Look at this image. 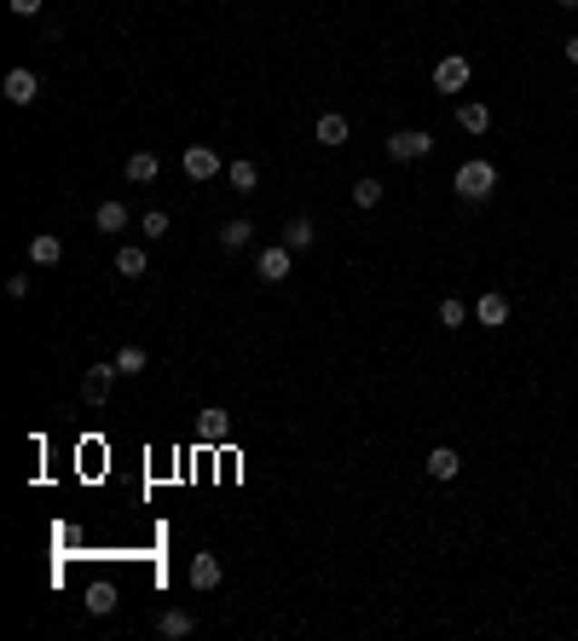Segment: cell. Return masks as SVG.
<instances>
[{
  "label": "cell",
  "instance_id": "obj_28",
  "mask_svg": "<svg viewBox=\"0 0 578 641\" xmlns=\"http://www.w3.org/2000/svg\"><path fill=\"white\" fill-rule=\"evenodd\" d=\"M6 295H12V301H24V295H29V272H12L6 277Z\"/></svg>",
  "mask_w": 578,
  "mask_h": 641
},
{
  "label": "cell",
  "instance_id": "obj_30",
  "mask_svg": "<svg viewBox=\"0 0 578 641\" xmlns=\"http://www.w3.org/2000/svg\"><path fill=\"white\" fill-rule=\"evenodd\" d=\"M555 6H578V0H555Z\"/></svg>",
  "mask_w": 578,
  "mask_h": 641
},
{
  "label": "cell",
  "instance_id": "obj_20",
  "mask_svg": "<svg viewBox=\"0 0 578 641\" xmlns=\"http://www.w3.org/2000/svg\"><path fill=\"white\" fill-rule=\"evenodd\" d=\"M93 226L111 231V238H116V231H128V202H99V209H93Z\"/></svg>",
  "mask_w": 578,
  "mask_h": 641
},
{
  "label": "cell",
  "instance_id": "obj_5",
  "mask_svg": "<svg viewBox=\"0 0 578 641\" xmlns=\"http://www.w3.org/2000/svg\"><path fill=\"white\" fill-rule=\"evenodd\" d=\"M468 75H475V64H468L463 53H446L440 64H434V92H463Z\"/></svg>",
  "mask_w": 578,
  "mask_h": 641
},
{
  "label": "cell",
  "instance_id": "obj_18",
  "mask_svg": "<svg viewBox=\"0 0 578 641\" xmlns=\"http://www.w3.org/2000/svg\"><path fill=\"white\" fill-rule=\"evenodd\" d=\"M116 272H122V277H145V272H151V255H145L139 243H122V248H116Z\"/></svg>",
  "mask_w": 578,
  "mask_h": 641
},
{
  "label": "cell",
  "instance_id": "obj_22",
  "mask_svg": "<svg viewBox=\"0 0 578 641\" xmlns=\"http://www.w3.org/2000/svg\"><path fill=\"white\" fill-rule=\"evenodd\" d=\"M457 128H463V133H486V128H492V111L468 99V104H457Z\"/></svg>",
  "mask_w": 578,
  "mask_h": 641
},
{
  "label": "cell",
  "instance_id": "obj_17",
  "mask_svg": "<svg viewBox=\"0 0 578 641\" xmlns=\"http://www.w3.org/2000/svg\"><path fill=\"white\" fill-rule=\"evenodd\" d=\"M122 174H128V185H151L156 174H162V162H156L151 151H133L128 162H122Z\"/></svg>",
  "mask_w": 578,
  "mask_h": 641
},
{
  "label": "cell",
  "instance_id": "obj_9",
  "mask_svg": "<svg viewBox=\"0 0 578 641\" xmlns=\"http://www.w3.org/2000/svg\"><path fill=\"white\" fill-rule=\"evenodd\" d=\"M348 133L353 128H348V116H341V111H324L318 121H312V139H318L324 151H341V145H348Z\"/></svg>",
  "mask_w": 578,
  "mask_h": 641
},
{
  "label": "cell",
  "instance_id": "obj_13",
  "mask_svg": "<svg viewBox=\"0 0 578 641\" xmlns=\"http://www.w3.org/2000/svg\"><path fill=\"white\" fill-rule=\"evenodd\" d=\"M475 318L486 324V330H504V324H509V301H504L497 289H486V295L475 301Z\"/></svg>",
  "mask_w": 578,
  "mask_h": 641
},
{
  "label": "cell",
  "instance_id": "obj_23",
  "mask_svg": "<svg viewBox=\"0 0 578 641\" xmlns=\"http://www.w3.org/2000/svg\"><path fill=\"white\" fill-rule=\"evenodd\" d=\"M116 370H122V376H145V370H151V353H145V347H133V341H128V347L116 353Z\"/></svg>",
  "mask_w": 578,
  "mask_h": 641
},
{
  "label": "cell",
  "instance_id": "obj_14",
  "mask_svg": "<svg viewBox=\"0 0 578 641\" xmlns=\"http://www.w3.org/2000/svg\"><path fill=\"white\" fill-rule=\"evenodd\" d=\"M58 260H64V238L35 231V238H29V266H58Z\"/></svg>",
  "mask_w": 578,
  "mask_h": 641
},
{
  "label": "cell",
  "instance_id": "obj_1",
  "mask_svg": "<svg viewBox=\"0 0 578 641\" xmlns=\"http://www.w3.org/2000/svg\"><path fill=\"white\" fill-rule=\"evenodd\" d=\"M451 191H457L468 209H480V202L497 191V162H486V156H468L457 174H451Z\"/></svg>",
  "mask_w": 578,
  "mask_h": 641
},
{
  "label": "cell",
  "instance_id": "obj_19",
  "mask_svg": "<svg viewBox=\"0 0 578 641\" xmlns=\"http://www.w3.org/2000/svg\"><path fill=\"white\" fill-rule=\"evenodd\" d=\"M284 243L295 248V255H301V248H312V243H318V226H312V214H295V220L284 226Z\"/></svg>",
  "mask_w": 578,
  "mask_h": 641
},
{
  "label": "cell",
  "instance_id": "obj_16",
  "mask_svg": "<svg viewBox=\"0 0 578 641\" xmlns=\"http://www.w3.org/2000/svg\"><path fill=\"white\" fill-rule=\"evenodd\" d=\"M255 185H260V168L249 162V156H238V162L226 168V191H238V197H249V191H255Z\"/></svg>",
  "mask_w": 578,
  "mask_h": 641
},
{
  "label": "cell",
  "instance_id": "obj_12",
  "mask_svg": "<svg viewBox=\"0 0 578 641\" xmlns=\"http://www.w3.org/2000/svg\"><path fill=\"white\" fill-rule=\"evenodd\" d=\"M423 468H428V480H440V486H446V480H457V474H463V457H457L451 445H434Z\"/></svg>",
  "mask_w": 578,
  "mask_h": 641
},
{
  "label": "cell",
  "instance_id": "obj_3",
  "mask_svg": "<svg viewBox=\"0 0 578 641\" xmlns=\"http://www.w3.org/2000/svg\"><path fill=\"white\" fill-rule=\"evenodd\" d=\"M428 151H434V133H423V128H399V133H387V156H394V162H423Z\"/></svg>",
  "mask_w": 578,
  "mask_h": 641
},
{
  "label": "cell",
  "instance_id": "obj_7",
  "mask_svg": "<svg viewBox=\"0 0 578 641\" xmlns=\"http://www.w3.org/2000/svg\"><path fill=\"white\" fill-rule=\"evenodd\" d=\"M0 92H6V104H35L41 99V75L35 70H6Z\"/></svg>",
  "mask_w": 578,
  "mask_h": 641
},
{
  "label": "cell",
  "instance_id": "obj_10",
  "mask_svg": "<svg viewBox=\"0 0 578 641\" xmlns=\"http://www.w3.org/2000/svg\"><path fill=\"white\" fill-rule=\"evenodd\" d=\"M220 555H191V572H185V578H191V589H202V596H209V589H220Z\"/></svg>",
  "mask_w": 578,
  "mask_h": 641
},
{
  "label": "cell",
  "instance_id": "obj_24",
  "mask_svg": "<svg viewBox=\"0 0 578 641\" xmlns=\"http://www.w3.org/2000/svg\"><path fill=\"white\" fill-rule=\"evenodd\" d=\"M440 324H446V330H463V324H468V306L457 301V295H446V301H440Z\"/></svg>",
  "mask_w": 578,
  "mask_h": 641
},
{
  "label": "cell",
  "instance_id": "obj_8",
  "mask_svg": "<svg viewBox=\"0 0 578 641\" xmlns=\"http://www.w3.org/2000/svg\"><path fill=\"white\" fill-rule=\"evenodd\" d=\"M197 440H202V445H226V440H231V416L220 411V404L197 411Z\"/></svg>",
  "mask_w": 578,
  "mask_h": 641
},
{
  "label": "cell",
  "instance_id": "obj_11",
  "mask_svg": "<svg viewBox=\"0 0 578 641\" xmlns=\"http://www.w3.org/2000/svg\"><path fill=\"white\" fill-rule=\"evenodd\" d=\"M116 601H122V596H116V584H104V578L82 589V607H87L93 618H111V613H116Z\"/></svg>",
  "mask_w": 578,
  "mask_h": 641
},
{
  "label": "cell",
  "instance_id": "obj_6",
  "mask_svg": "<svg viewBox=\"0 0 578 641\" xmlns=\"http://www.w3.org/2000/svg\"><path fill=\"white\" fill-rule=\"evenodd\" d=\"M180 168H185V180H220V151H209V145H191L180 156Z\"/></svg>",
  "mask_w": 578,
  "mask_h": 641
},
{
  "label": "cell",
  "instance_id": "obj_2",
  "mask_svg": "<svg viewBox=\"0 0 578 641\" xmlns=\"http://www.w3.org/2000/svg\"><path fill=\"white\" fill-rule=\"evenodd\" d=\"M289 266H295V248H289V243H267V248L255 255V277H260V284H284Z\"/></svg>",
  "mask_w": 578,
  "mask_h": 641
},
{
  "label": "cell",
  "instance_id": "obj_27",
  "mask_svg": "<svg viewBox=\"0 0 578 641\" xmlns=\"http://www.w3.org/2000/svg\"><path fill=\"white\" fill-rule=\"evenodd\" d=\"M6 6H12V18H41L46 0H6Z\"/></svg>",
  "mask_w": 578,
  "mask_h": 641
},
{
  "label": "cell",
  "instance_id": "obj_15",
  "mask_svg": "<svg viewBox=\"0 0 578 641\" xmlns=\"http://www.w3.org/2000/svg\"><path fill=\"white\" fill-rule=\"evenodd\" d=\"M197 630V618L185 613V607H168V613H156V636H168V641H185Z\"/></svg>",
  "mask_w": 578,
  "mask_h": 641
},
{
  "label": "cell",
  "instance_id": "obj_21",
  "mask_svg": "<svg viewBox=\"0 0 578 641\" xmlns=\"http://www.w3.org/2000/svg\"><path fill=\"white\" fill-rule=\"evenodd\" d=\"M249 238H255V220H249V214H231V220L220 226V243L226 248H249Z\"/></svg>",
  "mask_w": 578,
  "mask_h": 641
},
{
  "label": "cell",
  "instance_id": "obj_29",
  "mask_svg": "<svg viewBox=\"0 0 578 641\" xmlns=\"http://www.w3.org/2000/svg\"><path fill=\"white\" fill-rule=\"evenodd\" d=\"M561 53H567V64H578V35H567V46H561Z\"/></svg>",
  "mask_w": 578,
  "mask_h": 641
},
{
  "label": "cell",
  "instance_id": "obj_26",
  "mask_svg": "<svg viewBox=\"0 0 578 641\" xmlns=\"http://www.w3.org/2000/svg\"><path fill=\"white\" fill-rule=\"evenodd\" d=\"M139 231H145V238H168V214H162V209H145V220H139Z\"/></svg>",
  "mask_w": 578,
  "mask_h": 641
},
{
  "label": "cell",
  "instance_id": "obj_25",
  "mask_svg": "<svg viewBox=\"0 0 578 641\" xmlns=\"http://www.w3.org/2000/svg\"><path fill=\"white\" fill-rule=\"evenodd\" d=\"M382 202V180H358L353 185V209H377Z\"/></svg>",
  "mask_w": 578,
  "mask_h": 641
},
{
  "label": "cell",
  "instance_id": "obj_4",
  "mask_svg": "<svg viewBox=\"0 0 578 641\" xmlns=\"http://www.w3.org/2000/svg\"><path fill=\"white\" fill-rule=\"evenodd\" d=\"M116 376H122L116 358H111V364H87V370H82V399H87V404H111Z\"/></svg>",
  "mask_w": 578,
  "mask_h": 641
}]
</instances>
